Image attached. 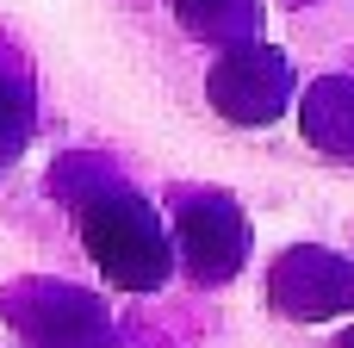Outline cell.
Masks as SVG:
<instances>
[{"instance_id": "cell-1", "label": "cell", "mask_w": 354, "mask_h": 348, "mask_svg": "<svg viewBox=\"0 0 354 348\" xmlns=\"http://www.w3.org/2000/svg\"><path fill=\"white\" fill-rule=\"evenodd\" d=\"M81 249L118 293H162L174 274V230L131 187H100L81 199Z\"/></svg>"}, {"instance_id": "cell-2", "label": "cell", "mask_w": 354, "mask_h": 348, "mask_svg": "<svg viewBox=\"0 0 354 348\" xmlns=\"http://www.w3.org/2000/svg\"><path fill=\"white\" fill-rule=\"evenodd\" d=\"M299 93V75L286 62V50L261 44V37H243V44H224V56L212 62L205 75V100L218 118L230 125H274Z\"/></svg>"}, {"instance_id": "cell-4", "label": "cell", "mask_w": 354, "mask_h": 348, "mask_svg": "<svg viewBox=\"0 0 354 348\" xmlns=\"http://www.w3.org/2000/svg\"><path fill=\"white\" fill-rule=\"evenodd\" d=\"M168 230H174V255L199 286H224L249 262V218L230 193H187Z\"/></svg>"}, {"instance_id": "cell-8", "label": "cell", "mask_w": 354, "mask_h": 348, "mask_svg": "<svg viewBox=\"0 0 354 348\" xmlns=\"http://www.w3.org/2000/svg\"><path fill=\"white\" fill-rule=\"evenodd\" d=\"M336 348H354V330H342V336H336Z\"/></svg>"}, {"instance_id": "cell-3", "label": "cell", "mask_w": 354, "mask_h": 348, "mask_svg": "<svg viewBox=\"0 0 354 348\" xmlns=\"http://www.w3.org/2000/svg\"><path fill=\"white\" fill-rule=\"evenodd\" d=\"M268 305L292 324H336L354 318V262L324 243H292L268 268Z\"/></svg>"}, {"instance_id": "cell-5", "label": "cell", "mask_w": 354, "mask_h": 348, "mask_svg": "<svg viewBox=\"0 0 354 348\" xmlns=\"http://www.w3.org/2000/svg\"><path fill=\"white\" fill-rule=\"evenodd\" d=\"M299 131L317 156L354 162V75H324L299 100Z\"/></svg>"}, {"instance_id": "cell-7", "label": "cell", "mask_w": 354, "mask_h": 348, "mask_svg": "<svg viewBox=\"0 0 354 348\" xmlns=\"http://www.w3.org/2000/svg\"><path fill=\"white\" fill-rule=\"evenodd\" d=\"M31 137V87L19 75H0V162H12Z\"/></svg>"}, {"instance_id": "cell-6", "label": "cell", "mask_w": 354, "mask_h": 348, "mask_svg": "<svg viewBox=\"0 0 354 348\" xmlns=\"http://www.w3.org/2000/svg\"><path fill=\"white\" fill-rule=\"evenodd\" d=\"M174 19L205 37V44H243V37H261V0H168Z\"/></svg>"}]
</instances>
